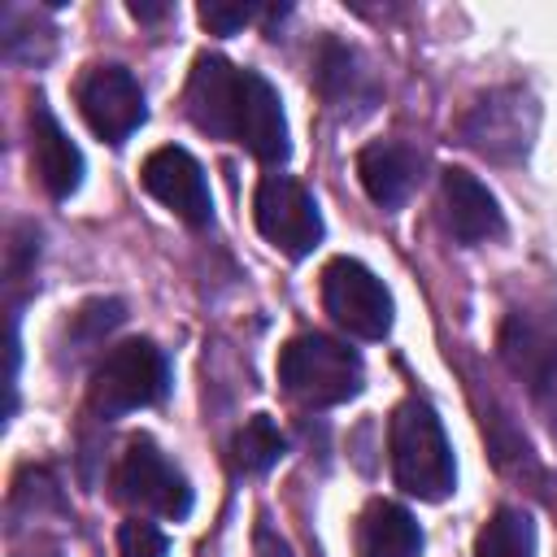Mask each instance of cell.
Returning a JSON list of instances; mask_svg holds the SVG:
<instances>
[{
	"label": "cell",
	"instance_id": "obj_11",
	"mask_svg": "<svg viewBox=\"0 0 557 557\" xmlns=\"http://www.w3.org/2000/svg\"><path fill=\"white\" fill-rule=\"evenodd\" d=\"M139 178H144V191L152 200H161L187 226H209L213 222V196H209L205 170H200V161L187 148H178V144L152 148L144 157Z\"/></svg>",
	"mask_w": 557,
	"mask_h": 557
},
{
	"label": "cell",
	"instance_id": "obj_3",
	"mask_svg": "<svg viewBox=\"0 0 557 557\" xmlns=\"http://www.w3.org/2000/svg\"><path fill=\"white\" fill-rule=\"evenodd\" d=\"M278 383L305 409H331V405H344L361 392L366 366H361L357 348L313 331V335H296V339L283 344Z\"/></svg>",
	"mask_w": 557,
	"mask_h": 557
},
{
	"label": "cell",
	"instance_id": "obj_7",
	"mask_svg": "<svg viewBox=\"0 0 557 557\" xmlns=\"http://www.w3.org/2000/svg\"><path fill=\"white\" fill-rule=\"evenodd\" d=\"M322 309L357 339H383L392 331L396 305L392 292L383 287V278L357 261V257H331L322 265Z\"/></svg>",
	"mask_w": 557,
	"mask_h": 557
},
{
	"label": "cell",
	"instance_id": "obj_22",
	"mask_svg": "<svg viewBox=\"0 0 557 557\" xmlns=\"http://www.w3.org/2000/svg\"><path fill=\"white\" fill-rule=\"evenodd\" d=\"M196 13H200V22H205L213 35H235L239 26H248V22L265 17L270 9H261V4H226V0H205Z\"/></svg>",
	"mask_w": 557,
	"mask_h": 557
},
{
	"label": "cell",
	"instance_id": "obj_6",
	"mask_svg": "<svg viewBox=\"0 0 557 557\" xmlns=\"http://www.w3.org/2000/svg\"><path fill=\"white\" fill-rule=\"evenodd\" d=\"M113 496L122 505L139 509V518L157 513V518L183 522L191 513V487H187L183 470L148 435H135L126 444V453L117 457V466H113Z\"/></svg>",
	"mask_w": 557,
	"mask_h": 557
},
{
	"label": "cell",
	"instance_id": "obj_20",
	"mask_svg": "<svg viewBox=\"0 0 557 557\" xmlns=\"http://www.w3.org/2000/svg\"><path fill=\"white\" fill-rule=\"evenodd\" d=\"M122 318H126V305L122 300H87L83 309H74L70 313V348H74V357L91 352Z\"/></svg>",
	"mask_w": 557,
	"mask_h": 557
},
{
	"label": "cell",
	"instance_id": "obj_13",
	"mask_svg": "<svg viewBox=\"0 0 557 557\" xmlns=\"http://www.w3.org/2000/svg\"><path fill=\"white\" fill-rule=\"evenodd\" d=\"M444 187V218H448V231L461 239V244H487L496 235H505V213L496 205V196L487 191L483 178H474L470 170H444L440 178Z\"/></svg>",
	"mask_w": 557,
	"mask_h": 557
},
{
	"label": "cell",
	"instance_id": "obj_1",
	"mask_svg": "<svg viewBox=\"0 0 557 557\" xmlns=\"http://www.w3.org/2000/svg\"><path fill=\"white\" fill-rule=\"evenodd\" d=\"M183 109L196 131H205L213 139H231L265 165H283L292 152L283 100L270 87V78L257 70H244V65H231L226 57L200 52L191 61V74L183 87Z\"/></svg>",
	"mask_w": 557,
	"mask_h": 557
},
{
	"label": "cell",
	"instance_id": "obj_17",
	"mask_svg": "<svg viewBox=\"0 0 557 557\" xmlns=\"http://www.w3.org/2000/svg\"><path fill=\"white\" fill-rule=\"evenodd\" d=\"M52 44H57V30L35 9L4 4V13H0V48H4L9 61L39 65V61L52 57Z\"/></svg>",
	"mask_w": 557,
	"mask_h": 557
},
{
	"label": "cell",
	"instance_id": "obj_23",
	"mask_svg": "<svg viewBox=\"0 0 557 557\" xmlns=\"http://www.w3.org/2000/svg\"><path fill=\"white\" fill-rule=\"evenodd\" d=\"M257 557H292V553L270 527H257Z\"/></svg>",
	"mask_w": 557,
	"mask_h": 557
},
{
	"label": "cell",
	"instance_id": "obj_10",
	"mask_svg": "<svg viewBox=\"0 0 557 557\" xmlns=\"http://www.w3.org/2000/svg\"><path fill=\"white\" fill-rule=\"evenodd\" d=\"M500 357L557 422V322L513 309L500 326Z\"/></svg>",
	"mask_w": 557,
	"mask_h": 557
},
{
	"label": "cell",
	"instance_id": "obj_9",
	"mask_svg": "<svg viewBox=\"0 0 557 557\" xmlns=\"http://www.w3.org/2000/svg\"><path fill=\"white\" fill-rule=\"evenodd\" d=\"M74 100H78V113L91 126V135H100L104 144H126L148 117L139 78L117 61L87 65L74 87Z\"/></svg>",
	"mask_w": 557,
	"mask_h": 557
},
{
	"label": "cell",
	"instance_id": "obj_12",
	"mask_svg": "<svg viewBox=\"0 0 557 557\" xmlns=\"http://www.w3.org/2000/svg\"><path fill=\"white\" fill-rule=\"evenodd\" d=\"M313 87L335 113H348V117L370 113L379 104L374 70L366 65V57L352 44H344L335 35H322L313 48Z\"/></svg>",
	"mask_w": 557,
	"mask_h": 557
},
{
	"label": "cell",
	"instance_id": "obj_24",
	"mask_svg": "<svg viewBox=\"0 0 557 557\" xmlns=\"http://www.w3.org/2000/svg\"><path fill=\"white\" fill-rule=\"evenodd\" d=\"M165 13H170V4H131V17H139V22H157Z\"/></svg>",
	"mask_w": 557,
	"mask_h": 557
},
{
	"label": "cell",
	"instance_id": "obj_15",
	"mask_svg": "<svg viewBox=\"0 0 557 557\" xmlns=\"http://www.w3.org/2000/svg\"><path fill=\"white\" fill-rule=\"evenodd\" d=\"M30 165L52 200L74 196L83 183V152L44 104L30 109Z\"/></svg>",
	"mask_w": 557,
	"mask_h": 557
},
{
	"label": "cell",
	"instance_id": "obj_16",
	"mask_svg": "<svg viewBox=\"0 0 557 557\" xmlns=\"http://www.w3.org/2000/svg\"><path fill=\"white\" fill-rule=\"evenodd\" d=\"M357 553L361 557H418L422 527L396 500H370L357 522Z\"/></svg>",
	"mask_w": 557,
	"mask_h": 557
},
{
	"label": "cell",
	"instance_id": "obj_14",
	"mask_svg": "<svg viewBox=\"0 0 557 557\" xmlns=\"http://www.w3.org/2000/svg\"><path fill=\"white\" fill-rule=\"evenodd\" d=\"M357 178L374 205L400 209L422 178V157L400 139H374L357 152Z\"/></svg>",
	"mask_w": 557,
	"mask_h": 557
},
{
	"label": "cell",
	"instance_id": "obj_8",
	"mask_svg": "<svg viewBox=\"0 0 557 557\" xmlns=\"http://www.w3.org/2000/svg\"><path fill=\"white\" fill-rule=\"evenodd\" d=\"M252 222L265 244H274L287 257H309L322 244V213L305 183L292 174H261L252 196Z\"/></svg>",
	"mask_w": 557,
	"mask_h": 557
},
{
	"label": "cell",
	"instance_id": "obj_4",
	"mask_svg": "<svg viewBox=\"0 0 557 557\" xmlns=\"http://www.w3.org/2000/svg\"><path fill=\"white\" fill-rule=\"evenodd\" d=\"M170 392V361L152 339H122L113 344L87 383V409L96 418H122L131 409L157 405Z\"/></svg>",
	"mask_w": 557,
	"mask_h": 557
},
{
	"label": "cell",
	"instance_id": "obj_19",
	"mask_svg": "<svg viewBox=\"0 0 557 557\" xmlns=\"http://www.w3.org/2000/svg\"><path fill=\"white\" fill-rule=\"evenodd\" d=\"M283 453H287V440H283V431L274 426L270 413H252V418L239 426L235 444H231V457H235V466H239L244 474H265Z\"/></svg>",
	"mask_w": 557,
	"mask_h": 557
},
{
	"label": "cell",
	"instance_id": "obj_5",
	"mask_svg": "<svg viewBox=\"0 0 557 557\" xmlns=\"http://www.w3.org/2000/svg\"><path fill=\"white\" fill-rule=\"evenodd\" d=\"M535 131H540V104L527 87H492L457 117L461 144L500 165L522 161L535 144Z\"/></svg>",
	"mask_w": 557,
	"mask_h": 557
},
{
	"label": "cell",
	"instance_id": "obj_18",
	"mask_svg": "<svg viewBox=\"0 0 557 557\" xmlns=\"http://www.w3.org/2000/svg\"><path fill=\"white\" fill-rule=\"evenodd\" d=\"M474 557H535V522L522 509H496L479 535H474Z\"/></svg>",
	"mask_w": 557,
	"mask_h": 557
},
{
	"label": "cell",
	"instance_id": "obj_2",
	"mask_svg": "<svg viewBox=\"0 0 557 557\" xmlns=\"http://www.w3.org/2000/svg\"><path fill=\"white\" fill-rule=\"evenodd\" d=\"M387 457H392L396 487H405L418 500H444L457 487L453 444L444 435L440 413L422 396H405L392 409V422H387Z\"/></svg>",
	"mask_w": 557,
	"mask_h": 557
},
{
	"label": "cell",
	"instance_id": "obj_21",
	"mask_svg": "<svg viewBox=\"0 0 557 557\" xmlns=\"http://www.w3.org/2000/svg\"><path fill=\"white\" fill-rule=\"evenodd\" d=\"M117 557H170V540L148 518H126L117 527Z\"/></svg>",
	"mask_w": 557,
	"mask_h": 557
}]
</instances>
